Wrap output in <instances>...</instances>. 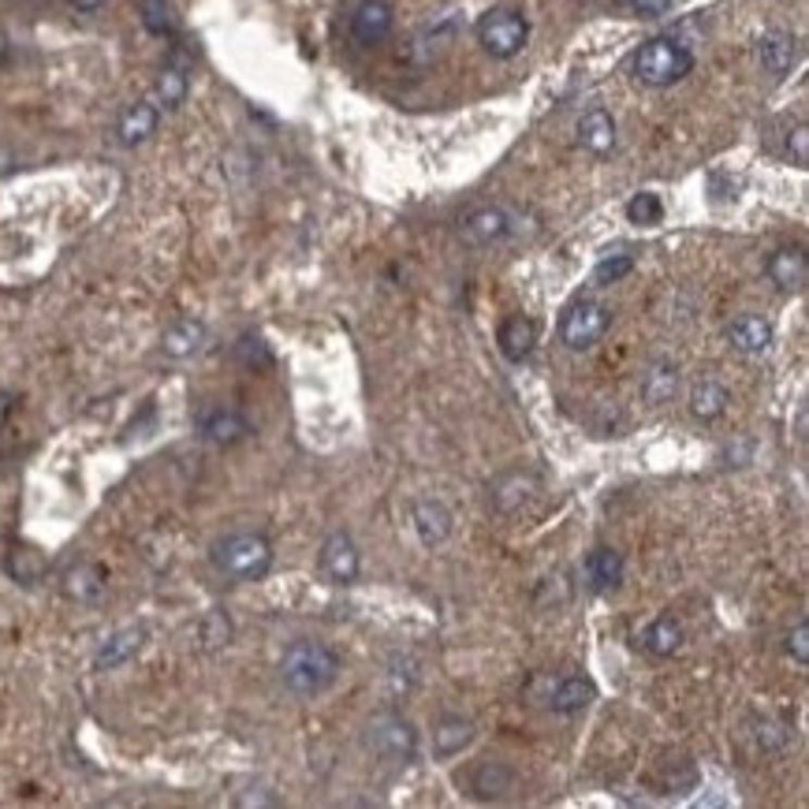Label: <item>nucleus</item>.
I'll list each match as a JSON object with an SVG mask.
<instances>
[{
    "mask_svg": "<svg viewBox=\"0 0 809 809\" xmlns=\"http://www.w3.org/2000/svg\"><path fill=\"white\" fill-rule=\"evenodd\" d=\"M339 675V657L325 642H313V638H299L284 649L281 660V679L291 694L299 698H313V694L328 690Z\"/></svg>",
    "mask_w": 809,
    "mask_h": 809,
    "instance_id": "obj_1",
    "label": "nucleus"
},
{
    "mask_svg": "<svg viewBox=\"0 0 809 809\" xmlns=\"http://www.w3.org/2000/svg\"><path fill=\"white\" fill-rule=\"evenodd\" d=\"M631 72L642 86L664 90V86L683 83V78L694 72V52L679 38H652L634 52Z\"/></svg>",
    "mask_w": 809,
    "mask_h": 809,
    "instance_id": "obj_2",
    "label": "nucleus"
},
{
    "mask_svg": "<svg viewBox=\"0 0 809 809\" xmlns=\"http://www.w3.org/2000/svg\"><path fill=\"white\" fill-rule=\"evenodd\" d=\"M213 563L235 582H258L273 568V545L261 534H232L213 545Z\"/></svg>",
    "mask_w": 809,
    "mask_h": 809,
    "instance_id": "obj_3",
    "label": "nucleus"
},
{
    "mask_svg": "<svg viewBox=\"0 0 809 809\" xmlns=\"http://www.w3.org/2000/svg\"><path fill=\"white\" fill-rule=\"evenodd\" d=\"M474 34L493 60H511L526 49L530 23L522 20V12H515V8H493V12H485L482 20H477Z\"/></svg>",
    "mask_w": 809,
    "mask_h": 809,
    "instance_id": "obj_4",
    "label": "nucleus"
},
{
    "mask_svg": "<svg viewBox=\"0 0 809 809\" xmlns=\"http://www.w3.org/2000/svg\"><path fill=\"white\" fill-rule=\"evenodd\" d=\"M608 325H612V310H608L605 302L578 299V302H571L568 313H563L560 339L571 347V351H589V347L608 333Z\"/></svg>",
    "mask_w": 809,
    "mask_h": 809,
    "instance_id": "obj_5",
    "label": "nucleus"
},
{
    "mask_svg": "<svg viewBox=\"0 0 809 809\" xmlns=\"http://www.w3.org/2000/svg\"><path fill=\"white\" fill-rule=\"evenodd\" d=\"M370 750L377 754L381 761L407 764L418 750V735L403 717H396V712H381V717L370 724Z\"/></svg>",
    "mask_w": 809,
    "mask_h": 809,
    "instance_id": "obj_6",
    "label": "nucleus"
},
{
    "mask_svg": "<svg viewBox=\"0 0 809 809\" xmlns=\"http://www.w3.org/2000/svg\"><path fill=\"white\" fill-rule=\"evenodd\" d=\"M321 571H325V578L336 582V586H351V582L359 578V571H362L359 548H354V542L344 530H336V534L321 545Z\"/></svg>",
    "mask_w": 809,
    "mask_h": 809,
    "instance_id": "obj_7",
    "label": "nucleus"
},
{
    "mask_svg": "<svg viewBox=\"0 0 809 809\" xmlns=\"http://www.w3.org/2000/svg\"><path fill=\"white\" fill-rule=\"evenodd\" d=\"M396 26V12L388 0H362L351 15V34L359 46H381Z\"/></svg>",
    "mask_w": 809,
    "mask_h": 809,
    "instance_id": "obj_8",
    "label": "nucleus"
},
{
    "mask_svg": "<svg viewBox=\"0 0 809 809\" xmlns=\"http://www.w3.org/2000/svg\"><path fill=\"white\" fill-rule=\"evenodd\" d=\"M795 60H798L795 34L769 30V34H761V38H757V64H761L769 75H776V78L787 75L791 67H795Z\"/></svg>",
    "mask_w": 809,
    "mask_h": 809,
    "instance_id": "obj_9",
    "label": "nucleus"
},
{
    "mask_svg": "<svg viewBox=\"0 0 809 809\" xmlns=\"http://www.w3.org/2000/svg\"><path fill=\"white\" fill-rule=\"evenodd\" d=\"M459 232H463V239L470 242V247H493V242H500L503 235L511 232V221H508V213H503V209L482 206V209H474V213L466 216Z\"/></svg>",
    "mask_w": 809,
    "mask_h": 809,
    "instance_id": "obj_10",
    "label": "nucleus"
},
{
    "mask_svg": "<svg viewBox=\"0 0 809 809\" xmlns=\"http://www.w3.org/2000/svg\"><path fill=\"white\" fill-rule=\"evenodd\" d=\"M411 522L418 530V542L425 548H437L451 537V511L440 500H418L411 511Z\"/></svg>",
    "mask_w": 809,
    "mask_h": 809,
    "instance_id": "obj_11",
    "label": "nucleus"
},
{
    "mask_svg": "<svg viewBox=\"0 0 809 809\" xmlns=\"http://www.w3.org/2000/svg\"><path fill=\"white\" fill-rule=\"evenodd\" d=\"M198 433L216 444V448H232V444H239L242 437L250 433L247 418L228 411V407H216V411H206L202 418H198Z\"/></svg>",
    "mask_w": 809,
    "mask_h": 809,
    "instance_id": "obj_12",
    "label": "nucleus"
},
{
    "mask_svg": "<svg viewBox=\"0 0 809 809\" xmlns=\"http://www.w3.org/2000/svg\"><path fill=\"white\" fill-rule=\"evenodd\" d=\"M534 493H537V477L534 474H522V470L500 474L493 482V503H496V511H503V515H511V511L526 508V503L534 500Z\"/></svg>",
    "mask_w": 809,
    "mask_h": 809,
    "instance_id": "obj_13",
    "label": "nucleus"
},
{
    "mask_svg": "<svg viewBox=\"0 0 809 809\" xmlns=\"http://www.w3.org/2000/svg\"><path fill=\"white\" fill-rule=\"evenodd\" d=\"M727 339L743 354H764L772 347V325L764 318H757V313H743V318L731 321Z\"/></svg>",
    "mask_w": 809,
    "mask_h": 809,
    "instance_id": "obj_14",
    "label": "nucleus"
},
{
    "mask_svg": "<svg viewBox=\"0 0 809 809\" xmlns=\"http://www.w3.org/2000/svg\"><path fill=\"white\" fill-rule=\"evenodd\" d=\"M578 142L586 146L594 157H608L615 150V120L605 109H589L578 120Z\"/></svg>",
    "mask_w": 809,
    "mask_h": 809,
    "instance_id": "obj_15",
    "label": "nucleus"
},
{
    "mask_svg": "<svg viewBox=\"0 0 809 809\" xmlns=\"http://www.w3.org/2000/svg\"><path fill=\"white\" fill-rule=\"evenodd\" d=\"M496 344H500L503 359L522 362L537 344V325L530 318H522V313H511V318L500 325V333H496Z\"/></svg>",
    "mask_w": 809,
    "mask_h": 809,
    "instance_id": "obj_16",
    "label": "nucleus"
},
{
    "mask_svg": "<svg viewBox=\"0 0 809 809\" xmlns=\"http://www.w3.org/2000/svg\"><path fill=\"white\" fill-rule=\"evenodd\" d=\"M142 642H146L142 626H124V631H116L98 649V657H94V668H98V672H112V668L127 664V660L135 657L138 649H142Z\"/></svg>",
    "mask_w": 809,
    "mask_h": 809,
    "instance_id": "obj_17",
    "label": "nucleus"
},
{
    "mask_svg": "<svg viewBox=\"0 0 809 809\" xmlns=\"http://www.w3.org/2000/svg\"><path fill=\"white\" fill-rule=\"evenodd\" d=\"M589 701H594V683L582 675H560L552 686H548V705H552L556 712H563V717L582 712Z\"/></svg>",
    "mask_w": 809,
    "mask_h": 809,
    "instance_id": "obj_18",
    "label": "nucleus"
},
{
    "mask_svg": "<svg viewBox=\"0 0 809 809\" xmlns=\"http://www.w3.org/2000/svg\"><path fill=\"white\" fill-rule=\"evenodd\" d=\"M157 120H161V109H157L153 101H135L124 116H120V127H116L120 142H124V146H142L146 138L157 130Z\"/></svg>",
    "mask_w": 809,
    "mask_h": 809,
    "instance_id": "obj_19",
    "label": "nucleus"
},
{
    "mask_svg": "<svg viewBox=\"0 0 809 809\" xmlns=\"http://www.w3.org/2000/svg\"><path fill=\"white\" fill-rule=\"evenodd\" d=\"M806 254L802 247H783L769 258V281L780 287V291H798L806 284Z\"/></svg>",
    "mask_w": 809,
    "mask_h": 809,
    "instance_id": "obj_20",
    "label": "nucleus"
},
{
    "mask_svg": "<svg viewBox=\"0 0 809 809\" xmlns=\"http://www.w3.org/2000/svg\"><path fill=\"white\" fill-rule=\"evenodd\" d=\"M623 556L615 552V548H594L586 560V578L589 586L600 589V594H608V589H620L623 586Z\"/></svg>",
    "mask_w": 809,
    "mask_h": 809,
    "instance_id": "obj_21",
    "label": "nucleus"
},
{
    "mask_svg": "<svg viewBox=\"0 0 809 809\" xmlns=\"http://www.w3.org/2000/svg\"><path fill=\"white\" fill-rule=\"evenodd\" d=\"M202 344H206V325L195 318H183L164 333L161 351L169 354V359H190V354L202 351Z\"/></svg>",
    "mask_w": 809,
    "mask_h": 809,
    "instance_id": "obj_22",
    "label": "nucleus"
},
{
    "mask_svg": "<svg viewBox=\"0 0 809 809\" xmlns=\"http://www.w3.org/2000/svg\"><path fill=\"white\" fill-rule=\"evenodd\" d=\"M470 787H474V795L482 798V802H493V798H503L511 787H515V772H511L503 761H482L474 769Z\"/></svg>",
    "mask_w": 809,
    "mask_h": 809,
    "instance_id": "obj_23",
    "label": "nucleus"
},
{
    "mask_svg": "<svg viewBox=\"0 0 809 809\" xmlns=\"http://www.w3.org/2000/svg\"><path fill=\"white\" fill-rule=\"evenodd\" d=\"M675 388H679V370H675V362H668V359L652 362L646 370V377H642V399H646L649 407L668 403V399L675 396Z\"/></svg>",
    "mask_w": 809,
    "mask_h": 809,
    "instance_id": "obj_24",
    "label": "nucleus"
},
{
    "mask_svg": "<svg viewBox=\"0 0 809 809\" xmlns=\"http://www.w3.org/2000/svg\"><path fill=\"white\" fill-rule=\"evenodd\" d=\"M474 738V724L463 717H440L437 727H433V750L437 757H451V754H463Z\"/></svg>",
    "mask_w": 809,
    "mask_h": 809,
    "instance_id": "obj_25",
    "label": "nucleus"
},
{
    "mask_svg": "<svg viewBox=\"0 0 809 809\" xmlns=\"http://www.w3.org/2000/svg\"><path fill=\"white\" fill-rule=\"evenodd\" d=\"M101 589H104V571L98 568V563H75V568L64 574V594L83 600V605L98 600Z\"/></svg>",
    "mask_w": 809,
    "mask_h": 809,
    "instance_id": "obj_26",
    "label": "nucleus"
},
{
    "mask_svg": "<svg viewBox=\"0 0 809 809\" xmlns=\"http://www.w3.org/2000/svg\"><path fill=\"white\" fill-rule=\"evenodd\" d=\"M642 646H646L652 657H672V652H679V646H683V626H679L672 615H660V620H652L646 626Z\"/></svg>",
    "mask_w": 809,
    "mask_h": 809,
    "instance_id": "obj_27",
    "label": "nucleus"
},
{
    "mask_svg": "<svg viewBox=\"0 0 809 809\" xmlns=\"http://www.w3.org/2000/svg\"><path fill=\"white\" fill-rule=\"evenodd\" d=\"M731 396L724 385H717V381H701V385H694L690 391V414L701 418V422H717L720 414L727 411Z\"/></svg>",
    "mask_w": 809,
    "mask_h": 809,
    "instance_id": "obj_28",
    "label": "nucleus"
},
{
    "mask_svg": "<svg viewBox=\"0 0 809 809\" xmlns=\"http://www.w3.org/2000/svg\"><path fill=\"white\" fill-rule=\"evenodd\" d=\"M187 72L183 67H164L161 75H157V86H153V104L164 112L179 109L183 101H187Z\"/></svg>",
    "mask_w": 809,
    "mask_h": 809,
    "instance_id": "obj_29",
    "label": "nucleus"
},
{
    "mask_svg": "<svg viewBox=\"0 0 809 809\" xmlns=\"http://www.w3.org/2000/svg\"><path fill=\"white\" fill-rule=\"evenodd\" d=\"M138 15H142V26L153 38H172L176 34V12H172L169 0H138Z\"/></svg>",
    "mask_w": 809,
    "mask_h": 809,
    "instance_id": "obj_30",
    "label": "nucleus"
},
{
    "mask_svg": "<svg viewBox=\"0 0 809 809\" xmlns=\"http://www.w3.org/2000/svg\"><path fill=\"white\" fill-rule=\"evenodd\" d=\"M41 571H46V560H41L34 548H15V552L8 556V574H12L15 582H23V586H34V582L41 578Z\"/></svg>",
    "mask_w": 809,
    "mask_h": 809,
    "instance_id": "obj_31",
    "label": "nucleus"
},
{
    "mask_svg": "<svg viewBox=\"0 0 809 809\" xmlns=\"http://www.w3.org/2000/svg\"><path fill=\"white\" fill-rule=\"evenodd\" d=\"M660 216H664V202H660L652 190H642V195H634L631 202H626V221L631 224L649 228V224H660Z\"/></svg>",
    "mask_w": 809,
    "mask_h": 809,
    "instance_id": "obj_32",
    "label": "nucleus"
},
{
    "mask_svg": "<svg viewBox=\"0 0 809 809\" xmlns=\"http://www.w3.org/2000/svg\"><path fill=\"white\" fill-rule=\"evenodd\" d=\"M791 738H795V727H791L787 720H769V717H764L761 724H757V746H761V750H769V754H780Z\"/></svg>",
    "mask_w": 809,
    "mask_h": 809,
    "instance_id": "obj_33",
    "label": "nucleus"
},
{
    "mask_svg": "<svg viewBox=\"0 0 809 809\" xmlns=\"http://www.w3.org/2000/svg\"><path fill=\"white\" fill-rule=\"evenodd\" d=\"M235 354H239V362L247 365V370H254V373L273 365V354H269L265 339H258V336H242L239 344H235Z\"/></svg>",
    "mask_w": 809,
    "mask_h": 809,
    "instance_id": "obj_34",
    "label": "nucleus"
},
{
    "mask_svg": "<svg viewBox=\"0 0 809 809\" xmlns=\"http://www.w3.org/2000/svg\"><path fill=\"white\" fill-rule=\"evenodd\" d=\"M202 642H206L209 649L228 646V642H232V623H228V615H224V612H209V615H206V623H202Z\"/></svg>",
    "mask_w": 809,
    "mask_h": 809,
    "instance_id": "obj_35",
    "label": "nucleus"
},
{
    "mask_svg": "<svg viewBox=\"0 0 809 809\" xmlns=\"http://www.w3.org/2000/svg\"><path fill=\"white\" fill-rule=\"evenodd\" d=\"M626 273H634V258L631 254H612V258H605L594 269V281L597 284H615V281H623Z\"/></svg>",
    "mask_w": 809,
    "mask_h": 809,
    "instance_id": "obj_36",
    "label": "nucleus"
},
{
    "mask_svg": "<svg viewBox=\"0 0 809 809\" xmlns=\"http://www.w3.org/2000/svg\"><path fill=\"white\" fill-rule=\"evenodd\" d=\"M787 652L798 660V664H809V623H795L787 631Z\"/></svg>",
    "mask_w": 809,
    "mask_h": 809,
    "instance_id": "obj_37",
    "label": "nucleus"
},
{
    "mask_svg": "<svg viewBox=\"0 0 809 809\" xmlns=\"http://www.w3.org/2000/svg\"><path fill=\"white\" fill-rule=\"evenodd\" d=\"M787 153H795V161H798V164H806V161H809V127H806V124H798V127L787 135Z\"/></svg>",
    "mask_w": 809,
    "mask_h": 809,
    "instance_id": "obj_38",
    "label": "nucleus"
},
{
    "mask_svg": "<svg viewBox=\"0 0 809 809\" xmlns=\"http://www.w3.org/2000/svg\"><path fill=\"white\" fill-rule=\"evenodd\" d=\"M642 20H660V15L672 12V0H626Z\"/></svg>",
    "mask_w": 809,
    "mask_h": 809,
    "instance_id": "obj_39",
    "label": "nucleus"
},
{
    "mask_svg": "<svg viewBox=\"0 0 809 809\" xmlns=\"http://www.w3.org/2000/svg\"><path fill=\"white\" fill-rule=\"evenodd\" d=\"M72 8L78 15H98V12L109 8V0H72Z\"/></svg>",
    "mask_w": 809,
    "mask_h": 809,
    "instance_id": "obj_40",
    "label": "nucleus"
},
{
    "mask_svg": "<svg viewBox=\"0 0 809 809\" xmlns=\"http://www.w3.org/2000/svg\"><path fill=\"white\" fill-rule=\"evenodd\" d=\"M12 411H15V396H12V391H0V430L8 425Z\"/></svg>",
    "mask_w": 809,
    "mask_h": 809,
    "instance_id": "obj_41",
    "label": "nucleus"
},
{
    "mask_svg": "<svg viewBox=\"0 0 809 809\" xmlns=\"http://www.w3.org/2000/svg\"><path fill=\"white\" fill-rule=\"evenodd\" d=\"M4 52H8V46H4V38H0V57H4Z\"/></svg>",
    "mask_w": 809,
    "mask_h": 809,
    "instance_id": "obj_42",
    "label": "nucleus"
}]
</instances>
